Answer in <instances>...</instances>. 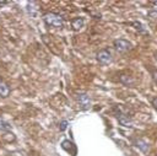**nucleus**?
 Wrapping results in <instances>:
<instances>
[{
    "label": "nucleus",
    "instance_id": "obj_1",
    "mask_svg": "<svg viewBox=\"0 0 157 156\" xmlns=\"http://www.w3.org/2000/svg\"><path fill=\"white\" fill-rule=\"evenodd\" d=\"M43 21L48 25V26H52V27H55V28H61L64 26V20L60 15L58 14H54V12H48V14H44L43 15Z\"/></svg>",
    "mask_w": 157,
    "mask_h": 156
},
{
    "label": "nucleus",
    "instance_id": "obj_2",
    "mask_svg": "<svg viewBox=\"0 0 157 156\" xmlns=\"http://www.w3.org/2000/svg\"><path fill=\"white\" fill-rule=\"evenodd\" d=\"M75 97H76V101L78 103L80 109L87 111L91 107V98H90V96L86 92H77Z\"/></svg>",
    "mask_w": 157,
    "mask_h": 156
},
{
    "label": "nucleus",
    "instance_id": "obj_3",
    "mask_svg": "<svg viewBox=\"0 0 157 156\" xmlns=\"http://www.w3.org/2000/svg\"><path fill=\"white\" fill-rule=\"evenodd\" d=\"M113 44H114L115 50L119 53H125V52L131 49V43L125 41V39H115Z\"/></svg>",
    "mask_w": 157,
    "mask_h": 156
},
{
    "label": "nucleus",
    "instance_id": "obj_4",
    "mask_svg": "<svg viewBox=\"0 0 157 156\" xmlns=\"http://www.w3.org/2000/svg\"><path fill=\"white\" fill-rule=\"evenodd\" d=\"M97 60H98L101 64H104V65L109 64V63L112 61V54H110V52H109L108 49H102V50H99V52L97 53Z\"/></svg>",
    "mask_w": 157,
    "mask_h": 156
},
{
    "label": "nucleus",
    "instance_id": "obj_5",
    "mask_svg": "<svg viewBox=\"0 0 157 156\" xmlns=\"http://www.w3.org/2000/svg\"><path fill=\"white\" fill-rule=\"evenodd\" d=\"M117 117H118V120H119V123H120L121 125L128 127V125L131 123V118L129 117V114H126V113H124V112H121V111H119V112L117 113Z\"/></svg>",
    "mask_w": 157,
    "mask_h": 156
},
{
    "label": "nucleus",
    "instance_id": "obj_6",
    "mask_svg": "<svg viewBox=\"0 0 157 156\" xmlns=\"http://www.w3.org/2000/svg\"><path fill=\"white\" fill-rule=\"evenodd\" d=\"M134 145H135L137 149H140L142 152H147L148 149H150V145H148L145 140H142V139H136V140L134 141Z\"/></svg>",
    "mask_w": 157,
    "mask_h": 156
},
{
    "label": "nucleus",
    "instance_id": "obj_7",
    "mask_svg": "<svg viewBox=\"0 0 157 156\" xmlns=\"http://www.w3.org/2000/svg\"><path fill=\"white\" fill-rule=\"evenodd\" d=\"M26 10H27V12H28L31 16H33V17H36L37 14H38V6H37V4L33 2V1H31V2L27 4Z\"/></svg>",
    "mask_w": 157,
    "mask_h": 156
},
{
    "label": "nucleus",
    "instance_id": "obj_8",
    "mask_svg": "<svg viewBox=\"0 0 157 156\" xmlns=\"http://www.w3.org/2000/svg\"><path fill=\"white\" fill-rule=\"evenodd\" d=\"M83 25H85V21H83V18H81V17H76V18H74V20L71 21V26H72V28H74L75 31L81 29V28L83 27Z\"/></svg>",
    "mask_w": 157,
    "mask_h": 156
},
{
    "label": "nucleus",
    "instance_id": "obj_9",
    "mask_svg": "<svg viewBox=\"0 0 157 156\" xmlns=\"http://www.w3.org/2000/svg\"><path fill=\"white\" fill-rule=\"evenodd\" d=\"M10 95V87L5 84V82H2V81H0V96L1 97H7Z\"/></svg>",
    "mask_w": 157,
    "mask_h": 156
},
{
    "label": "nucleus",
    "instance_id": "obj_10",
    "mask_svg": "<svg viewBox=\"0 0 157 156\" xmlns=\"http://www.w3.org/2000/svg\"><path fill=\"white\" fill-rule=\"evenodd\" d=\"M61 147H63L64 150H66V151H70V149H74V150H75V146H74V144H72L70 140H64V141L61 142Z\"/></svg>",
    "mask_w": 157,
    "mask_h": 156
},
{
    "label": "nucleus",
    "instance_id": "obj_11",
    "mask_svg": "<svg viewBox=\"0 0 157 156\" xmlns=\"http://www.w3.org/2000/svg\"><path fill=\"white\" fill-rule=\"evenodd\" d=\"M0 130L1 131H10L11 130V124L0 119Z\"/></svg>",
    "mask_w": 157,
    "mask_h": 156
},
{
    "label": "nucleus",
    "instance_id": "obj_12",
    "mask_svg": "<svg viewBox=\"0 0 157 156\" xmlns=\"http://www.w3.org/2000/svg\"><path fill=\"white\" fill-rule=\"evenodd\" d=\"M66 128H67V122H66V120H61V123L59 124V129H60L61 131H64Z\"/></svg>",
    "mask_w": 157,
    "mask_h": 156
},
{
    "label": "nucleus",
    "instance_id": "obj_13",
    "mask_svg": "<svg viewBox=\"0 0 157 156\" xmlns=\"http://www.w3.org/2000/svg\"><path fill=\"white\" fill-rule=\"evenodd\" d=\"M148 17L152 20H157V11H153V10L148 11Z\"/></svg>",
    "mask_w": 157,
    "mask_h": 156
},
{
    "label": "nucleus",
    "instance_id": "obj_14",
    "mask_svg": "<svg viewBox=\"0 0 157 156\" xmlns=\"http://www.w3.org/2000/svg\"><path fill=\"white\" fill-rule=\"evenodd\" d=\"M152 106H153V107H155V109L157 111V97L152 98Z\"/></svg>",
    "mask_w": 157,
    "mask_h": 156
},
{
    "label": "nucleus",
    "instance_id": "obj_15",
    "mask_svg": "<svg viewBox=\"0 0 157 156\" xmlns=\"http://www.w3.org/2000/svg\"><path fill=\"white\" fill-rule=\"evenodd\" d=\"M6 4H9V1H0V6H4Z\"/></svg>",
    "mask_w": 157,
    "mask_h": 156
},
{
    "label": "nucleus",
    "instance_id": "obj_16",
    "mask_svg": "<svg viewBox=\"0 0 157 156\" xmlns=\"http://www.w3.org/2000/svg\"><path fill=\"white\" fill-rule=\"evenodd\" d=\"M153 5H155V6H157V1H153Z\"/></svg>",
    "mask_w": 157,
    "mask_h": 156
}]
</instances>
